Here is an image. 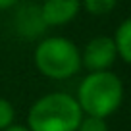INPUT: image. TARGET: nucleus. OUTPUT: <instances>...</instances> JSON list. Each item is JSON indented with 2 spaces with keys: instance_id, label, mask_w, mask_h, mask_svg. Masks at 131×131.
<instances>
[{
  "instance_id": "1",
  "label": "nucleus",
  "mask_w": 131,
  "mask_h": 131,
  "mask_svg": "<svg viewBox=\"0 0 131 131\" xmlns=\"http://www.w3.org/2000/svg\"><path fill=\"white\" fill-rule=\"evenodd\" d=\"M77 98L68 93H48L31 104L27 112L29 131H77L83 119Z\"/></svg>"
},
{
  "instance_id": "2",
  "label": "nucleus",
  "mask_w": 131,
  "mask_h": 131,
  "mask_svg": "<svg viewBox=\"0 0 131 131\" xmlns=\"http://www.w3.org/2000/svg\"><path fill=\"white\" fill-rule=\"evenodd\" d=\"M77 98L85 116H112L123 102V83L114 71H89L77 87Z\"/></svg>"
},
{
  "instance_id": "3",
  "label": "nucleus",
  "mask_w": 131,
  "mask_h": 131,
  "mask_svg": "<svg viewBox=\"0 0 131 131\" xmlns=\"http://www.w3.org/2000/svg\"><path fill=\"white\" fill-rule=\"evenodd\" d=\"M33 60L37 70L45 77L54 81L71 79L79 70L81 64V50L71 39L68 37H45L35 46Z\"/></svg>"
},
{
  "instance_id": "4",
  "label": "nucleus",
  "mask_w": 131,
  "mask_h": 131,
  "mask_svg": "<svg viewBox=\"0 0 131 131\" xmlns=\"http://www.w3.org/2000/svg\"><path fill=\"white\" fill-rule=\"evenodd\" d=\"M118 60V50L112 37L100 35L91 39L81 50V64L89 71H104L110 70L114 62Z\"/></svg>"
},
{
  "instance_id": "5",
  "label": "nucleus",
  "mask_w": 131,
  "mask_h": 131,
  "mask_svg": "<svg viewBox=\"0 0 131 131\" xmlns=\"http://www.w3.org/2000/svg\"><path fill=\"white\" fill-rule=\"evenodd\" d=\"M14 29L21 39H27V41L41 39L48 29L41 12V4L23 2L17 6L14 12Z\"/></svg>"
},
{
  "instance_id": "6",
  "label": "nucleus",
  "mask_w": 131,
  "mask_h": 131,
  "mask_svg": "<svg viewBox=\"0 0 131 131\" xmlns=\"http://www.w3.org/2000/svg\"><path fill=\"white\" fill-rule=\"evenodd\" d=\"M81 10V0H42L41 12L48 27H60L75 19Z\"/></svg>"
},
{
  "instance_id": "7",
  "label": "nucleus",
  "mask_w": 131,
  "mask_h": 131,
  "mask_svg": "<svg viewBox=\"0 0 131 131\" xmlns=\"http://www.w3.org/2000/svg\"><path fill=\"white\" fill-rule=\"evenodd\" d=\"M114 42H116V50H118V58H122L125 64L131 66V17L123 19L118 25L114 33Z\"/></svg>"
},
{
  "instance_id": "8",
  "label": "nucleus",
  "mask_w": 131,
  "mask_h": 131,
  "mask_svg": "<svg viewBox=\"0 0 131 131\" xmlns=\"http://www.w3.org/2000/svg\"><path fill=\"white\" fill-rule=\"evenodd\" d=\"M118 0H81V6L91 16H106L116 8Z\"/></svg>"
},
{
  "instance_id": "9",
  "label": "nucleus",
  "mask_w": 131,
  "mask_h": 131,
  "mask_svg": "<svg viewBox=\"0 0 131 131\" xmlns=\"http://www.w3.org/2000/svg\"><path fill=\"white\" fill-rule=\"evenodd\" d=\"M14 122H16V108H14V104L8 98L0 96V131L14 125Z\"/></svg>"
},
{
  "instance_id": "10",
  "label": "nucleus",
  "mask_w": 131,
  "mask_h": 131,
  "mask_svg": "<svg viewBox=\"0 0 131 131\" xmlns=\"http://www.w3.org/2000/svg\"><path fill=\"white\" fill-rule=\"evenodd\" d=\"M77 131H108V123L104 118H96V116H83L81 123H79Z\"/></svg>"
},
{
  "instance_id": "11",
  "label": "nucleus",
  "mask_w": 131,
  "mask_h": 131,
  "mask_svg": "<svg viewBox=\"0 0 131 131\" xmlns=\"http://www.w3.org/2000/svg\"><path fill=\"white\" fill-rule=\"evenodd\" d=\"M19 0H0V10H10L14 6H17Z\"/></svg>"
},
{
  "instance_id": "12",
  "label": "nucleus",
  "mask_w": 131,
  "mask_h": 131,
  "mask_svg": "<svg viewBox=\"0 0 131 131\" xmlns=\"http://www.w3.org/2000/svg\"><path fill=\"white\" fill-rule=\"evenodd\" d=\"M2 131H29V127L27 125H19V123H14V125L6 127V129H2Z\"/></svg>"
}]
</instances>
